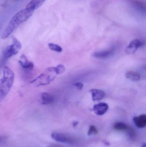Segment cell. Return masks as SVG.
Instances as JSON below:
<instances>
[{
    "label": "cell",
    "instance_id": "12",
    "mask_svg": "<svg viewBox=\"0 0 146 147\" xmlns=\"http://www.w3.org/2000/svg\"><path fill=\"white\" fill-rule=\"evenodd\" d=\"M46 0H31L27 4L26 8L34 11L37 9L42 6Z\"/></svg>",
    "mask_w": 146,
    "mask_h": 147
},
{
    "label": "cell",
    "instance_id": "23",
    "mask_svg": "<svg viewBox=\"0 0 146 147\" xmlns=\"http://www.w3.org/2000/svg\"><path fill=\"white\" fill-rule=\"evenodd\" d=\"M1 137L0 136V142H1Z\"/></svg>",
    "mask_w": 146,
    "mask_h": 147
},
{
    "label": "cell",
    "instance_id": "21",
    "mask_svg": "<svg viewBox=\"0 0 146 147\" xmlns=\"http://www.w3.org/2000/svg\"><path fill=\"white\" fill-rule=\"evenodd\" d=\"M104 143L105 145H106V146H109L110 145L109 143V142H106V141H104Z\"/></svg>",
    "mask_w": 146,
    "mask_h": 147
},
{
    "label": "cell",
    "instance_id": "6",
    "mask_svg": "<svg viewBox=\"0 0 146 147\" xmlns=\"http://www.w3.org/2000/svg\"><path fill=\"white\" fill-rule=\"evenodd\" d=\"M109 108V105L107 104L101 102L94 105L93 107V111L96 115L102 116L106 113Z\"/></svg>",
    "mask_w": 146,
    "mask_h": 147
},
{
    "label": "cell",
    "instance_id": "10",
    "mask_svg": "<svg viewBox=\"0 0 146 147\" xmlns=\"http://www.w3.org/2000/svg\"><path fill=\"white\" fill-rule=\"evenodd\" d=\"M93 101H99L103 98L105 95V92L103 90L96 89H93L90 90Z\"/></svg>",
    "mask_w": 146,
    "mask_h": 147
},
{
    "label": "cell",
    "instance_id": "22",
    "mask_svg": "<svg viewBox=\"0 0 146 147\" xmlns=\"http://www.w3.org/2000/svg\"><path fill=\"white\" fill-rule=\"evenodd\" d=\"M146 147V143H143V144H142V147Z\"/></svg>",
    "mask_w": 146,
    "mask_h": 147
},
{
    "label": "cell",
    "instance_id": "7",
    "mask_svg": "<svg viewBox=\"0 0 146 147\" xmlns=\"http://www.w3.org/2000/svg\"><path fill=\"white\" fill-rule=\"evenodd\" d=\"M52 139L57 142L63 143H71V140L64 134L54 132L51 135Z\"/></svg>",
    "mask_w": 146,
    "mask_h": 147
},
{
    "label": "cell",
    "instance_id": "4",
    "mask_svg": "<svg viewBox=\"0 0 146 147\" xmlns=\"http://www.w3.org/2000/svg\"><path fill=\"white\" fill-rule=\"evenodd\" d=\"M20 42L15 38H13V43L7 47L3 53V58L5 60L9 59L11 57L16 55L21 49Z\"/></svg>",
    "mask_w": 146,
    "mask_h": 147
},
{
    "label": "cell",
    "instance_id": "16",
    "mask_svg": "<svg viewBox=\"0 0 146 147\" xmlns=\"http://www.w3.org/2000/svg\"><path fill=\"white\" fill-rule=\"evenodd\" d=\"M48 47L51 51H54L58 53H61L62 51V48H61V47L56 44L49 43L48 44Z\"/></svg>",
    "mask_w": 146,
    "mask_h": 147
},
{
    "label": "cell",
    "instance_id": "15",
    "mask_svg": "<svg viewBox=\"0 0 146 147\" xmlns=\"http://www.w3.org/2000/svg\"><path fill=\"white\" fill-rule=\"evenodd\" d=\"M113 127H114L115 130H118V131H122V130H127L128 127L124 123L118 122L115 123L114 124Z\"/></svg>",
    "mask_w": 146,
    "mask_h": 147
},
{
    "label": "cell",
    "instance_id": "1",
    "mask_svg": "<svg viewBox=\"0 0 146 147\" xmlns=\"http://www.w3.org/2000/svg\"><path fill=\"white\" fill-rule=\"evenodd\" d=\"M34 11L24 9L17 13L10 20L6 28L3 32L1 38L5 40L8 38L23 22L27 21L32 15Z\"/></svg>",
    "mask_w": 146,
    "mask_h": 147
},
{
    "label": "cell",
    "instance_id": "17",
    "mask_svg": "<svg viewBox=\"0 0 146 147\" xmlns=\"http://www.w3.org/2000/svg\"><path fill=\"white\" fill-rule=\"evenodd\" d=\"M98 134V131L97 128L94 126H91L89 127V129L88 130L87 135L89 136H91L97 134Z\"/></svg>",
    "mask_w": 146,
    "mask_h": 147
},
{
    "label": "cell",
    "instance_id": "20",
    "mask_svg": "<svg viewBox=\"0 0 146 147\" xmlns=\"http://www.w3.org/2000/svg\"><path fill=\"white\" fill-rule=\"evenodd\" d=\"M78 124V122H73V127H76L77 126V125Z\"/></svg>",
    "mask_w": 146,
    "mask_h": 147
},
{
    "label": "cell",
    "instance_id": "5",
    "mask_svg": "<svg viewBox=\"0 0 146 147\" xmlns=\"http://www.w3.org/2000/svg\"><path fill=\"white\" fill-rule=\"evenodd\" d=\"M142 42L138 39H134L132 40L127 46L126 49V53L128 55H131L135 53L137 49L141 46Z\"/></svg>",
    "mask_w": 146,
    "mask_h": 147
},
{
    "label": "cell",
    "instance_id": "19",
    "mask_svg": "<svg viewBox=\"0 0 146 147\" xmlns=\"http://www.w3.org/2000/svg\"><path fill=\"white\" fill-rule=\"evenodd\" d=\"M74 85L76 89L79 90H81L83 87V84L80 82L75 83Z\"/></svg>",
    "mask_w": 146,
    "mask_h": 147
},
{
    "label": "cell",
    "instance_id": "8",
    "mask_svg": "<svg viewBox=\"0 0 146 147\" xmlns=\"http://www.w3.org/2000/svg\"><path fill=\"white\" fill-rule=\"evenodd\" d=\"M19 62L21 68L26 71L32 70L34 67L33 63L28 61L26 57L24 55L21 56Z\"/></svg>",
    "mask_w": 146,
    "mask_h": 147
},
{
    "label": "cell",
    "instance_id": "24",
    "mask_svg": "<svg viewBox=\"0 0 146 147\" xmlns=\"http://www.w3.org/2000/svg\"></svg>",
    "mask_w": 146,
    "mask_h": 147
},
{
    "label": "cell",
    "instance_id": "14",
    "mask_svg": "<svg viewBox=\"0 0 146 147\" xmlns=\"http://www.w3.org/2000/svg\"><path fill=\"white\" fill-rule=\"evenodd\" d=\"M126 78L133 81H138L141 79L140 74L134 71H129L125 74Z\"/></svg>",
    "mask_w": 146,
    "mask_h": 147
},
{
    "label": "cell",
    "instance_id": "13",
    "mask_svg": "<svg viewBox=\"0 0 146 147\" xmlns=\"http://www.w3.org/2000/svg\"><path fill=\"white\" fill-rule=\"evenodd\" d=\"M41 104L43 105L51 104L55 101L54 96L47 92H43L41 94Z\"/></svg>",
    "mask_w": 146,
    "mask_h": 147
},
{
    "label": "cell",
    "instance_id": "11",
    "mask_svg": "<svg viewBox=\"0 0 146 147\" xmlns=\"http://www.w3.org/2000/svg\"><path fill=\"white\" fill-rule=\"evenodd\" d=\"M135 126L139 128H143L146 126V115H142L139 116L135 117L133 118Z\"/></svg>",
    "mask_w": 146,
    "mask_h": 147
},
{
    "label": "cell",
    "instance_id": "2",
    "mask_svg": "<svg viewBox=\"0 0 146 147\" xmlns=\"http://www.w3.org/2000/svg\"><path fill=\"white\" fill-rule=\"evenodd\" d=\"M15 74L7 66L3 68V75L0 80V102L7 95L13 84Z\"/></svg>",
    "mask_w": 146,
    "mask_h": 147
},
{
    "label": "cell",
    "instance_id": "3",
    "mask_svg": "<svg viewBox=\"0 0 146 147\" xmlns=\"http://www.w3.org/2000/svg\"><path fill=\"white\" fill-rule=\"evenodd\" d=\"M58 73L56 67H49L43 72L31 81L35 86H40L49 84L55 80Z\"/></svg>",
    "mask_w": 146,
    "mask_h": 147
},
{
    "label": "cell",
    "instance_id": "9",
    "mask_svg": "<svg viewBox=\"0 0 146 147\" xmlns=\"http://www.w3.org/2000/svg\"><path fill=\"white\" fill-rule=\"evenodd\" d=\"M114 49L110 50H106V51H101L93 53V56L96 58L99 59H105L109 58L114 54Z\"/></svg>",
    "mask_w": 146,
    "mask_h": 147
},
{
    "label": "cell",
    "instance_id": "18",
    "mask_svg": "<svg viewBox=\"0 0 146 147\" xmlns=\"http://www.w3.org/2000/svg\"><path fill=\"white\" fill-rule=\"evenodd\" d=\"M56 68L59 74H61L65 71V68L63 65H59L56 66Z\"/></svg>",
    "mask_w": 146,
    "mask_h": 147
}]
</instances>
